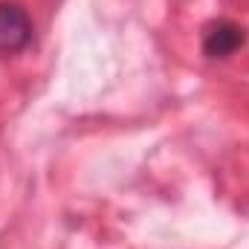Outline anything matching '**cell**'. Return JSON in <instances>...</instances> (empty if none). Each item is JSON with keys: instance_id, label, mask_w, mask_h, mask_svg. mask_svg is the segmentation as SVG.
Listing matches in <instances>:
<instances>
[{"instance_id": "cell-1", "label": "cell", "mask_w": 249, "mask_h": 249, "mask_svg": "<svg viewBox=\"0 0 249 249\" xmlns=\"http://www.w3.org/2000/svg\"><path fill=\"white\" fill-rule=\"evenodd\" d=\"M29 41H32L29 12L15 0L0 3V55H15V53L26 50Z\"/></svg>"}, {"instance_id": "cell-2", "label": "cell", "mask_w": 249, "mask_h": 249, "mask_svg": "<svg viewBox=\"0 0 249 249\" xmlns=\"http://www.w3.org/2000/svg\"><path fill=\"white\" fill-rule=\"evenodd\" d=\"M247 41V32L235 20H214L203 32V53L209 58H229Z\"/></svg>"}]
</instances>
